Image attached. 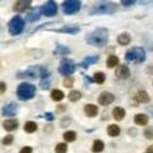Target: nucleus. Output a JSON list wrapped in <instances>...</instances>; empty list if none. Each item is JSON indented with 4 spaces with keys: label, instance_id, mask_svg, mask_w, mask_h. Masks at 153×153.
Returning <instances> with one entry per match:
<instances>
[{
    "label": "nucleus",
    "instance_id": "e433bc0d",
    "mask_svg": "<svg viewBox=\"0 0 153 153\" xmlns=\"http://www.w3.org/2000/svg\"><path fill=\"white\" fill-rule=\"evenodd\" d=\"M19 153H32V148L31 147H25V148H22Z\"/></svg>",
    "mask_w": 153,
    "mask_h": 153
},
{
    "label": "nucleus",
    "instance_id": "1a4fd4ad",
    "mask_svg": "<svg viewBox=\"0 0 153 153\" xmlns=\"http://www.w3.org/2000/svg\"><path fill=\"white\" fill-rule=\"evenodd\" d=\"M57 12V5H56V3L54 1V0H49L46 4H45V7H44V13H45V16L47 17H52V16H55Z\"/></svg>",
    "mask_w": 153,
    "mask_h": 153
},
{
    "label": "nucleus",
    "instance_id": "6ab92c4d",
    "mask_svg": "<svg viewBox=\"0 0 153 153\" xmlns=\"http://www.w3.org/2000/svg\"><path fill=\"white\" fill-rule=\"evenodd\" d=\"M134 123L138 124V125H147L148 123V117L144 114H138L134 116Z\"/></svg>",
    "mask_w": 153,
    "mask_h": 153
},
{
    "label": "nucleus",
    "instance_id": "f8f14e48",
    "mask_svg": "<svg viewBox=\"0 0 153 153\" xmlns=\"http://www.w3.org/2000/svg\"><path fill=\"white\" fill-rule=\"evenodd\" d=\"M115 75L119 76L120 79H128L129 76H130V70H129L128 66L120 65V66L117 68V70L115 71Z\"/></svg>",
    "mask_w": 153,
    "mask_h": 153
},
{
    "label": "nucleus",
    "instance_id": "b1692460",
    "mask_svg": "<svg viewBox=\"0 0 153 153\" xmlns=\"http://www.w3.org/2000/svg\"><path fill=\"white\" fill-rule=\"evenodd\" d=\"M51 98L54 100V101H61V100L64 98V93L59 89H54L51 92Z\"/></svg>",
    "mask_w": 153,
    "mask_h": 153
},
{
    "label": "nucleus",
    "instance_id": "39448f33",
    "mask_svg": "<svg viewBox=\"0 0 153 153\" xmlns=\"http://www.w3.org/2000/svg\"><path fill=\"white\" fill-rule=\"evenodd\" d=\"M125 59L128 61H134V63H142L146 60V52L142 47H133L126 52Z\"/></svg>",
    "mask_w": 153,
    "mask_h": 153
},
{
    "label": "nucleus",
    "instance_id": "9b49d317",
    "mask_svg": "<svg viewBox=\"0 0 153 153\" xmlns=\"http://www.w3.org/2000/svg\"><path fill=\"white\" fill-rule=\"evenodd\" d=\"M32 0H16V4H14V10L21 13V12H25L26 9L31 5Z\"/></svg>",
    "mask_w": 153,
    "mask_h": 153
},
{
    "label": "nucleus",
    "instance_id": "0eeeda50",
    "mask_svg": "<svg viewBox=\"0 0 153 153\" xmlns=\"http://www.w3.org/2000/svg\"><path fill=\"white\" fill-rule=\"evenodd\" d=\"M80 9L79 0H66L63 3V12L65 14H74Z\"/></svg>",
    "mask_w": 153,
    "mask_h": 153
},
{
    "label": "nucleus",
    "instance_id": "6e6552de",
    "mask_svg": "<svg viewBox=\"0 0 153 153\" xmlns=\"http://www.w3.org/2000/svg\"><path fill=\"white\" fill-rule=\"evenodd\" d=\"M74 70H75V64H74L71 60L65 59V60H63V61L60 63V66H59L60 74H63V75H65V76H69L70 74L74 73Z\"/></svg>",
    "mask_w": 153,
    "mask_h": 153
},
{
    "label": "nucleus",
    "instance_id": "37998d69",
    "mask_svg": "<svg viewBox=\"0 0 153 153\" xmlns=\"http://www.w3.org/2000/svg\"><path fill=\"white\" fill-rule=\"evenodd\" d=\"M147 153H148V152H147Z\"/></svg>",
    "mask_w": 153,
    "mask_h": 153
},
{
    "label": "nucleus",
    "instance_id": "2f4dec72",
    "mask_svg": "<svg viewBox=\"0 0 153 153\" xmlns=\"http://www.w3.org/2000/svg\"><path fill=\"white\" fill-rule=\"evenodd\" d=\"M143 134H144V137L147 138V139H152L153 138V128H146L144 131H143Z\"/></svg>",
    "mask_w": 153,
    "mask_h": 153
},
{
    "label": "nucleus",
    "instance_id": "dca6fc26",
    "mask_svg": "<svg viewBox=\"0 0 153 153\" xmlns=\"http://www.w3.org/2000/svg\"><path fill=\"white\" fill-rule=\"evenodd\" d=\"M3 126L5 130L8 131H13V130H16L17 126H18V121L17 120H14V119H9V120H5L3 124Z\"/></svg>",
    "mask_w": 153,
    "mask_h": 153
},
{
    "label": "nucleus",
    "instance_id": "9d476101",
    "mask_svg": "<svg viewBox=\"0 0 153 153\" xmlns=\"http://www.w3.org/2000/svg\"><path fill=\"white\" fill-rule=\"evenodd\" d=\"M114 100H115V97H114L112 93L102 92L101 94H100V97H98V102H100V105H102V106H107V105L114 102Z\"/></svg>",
    "mask_w": 153,
    "mask_h": 153
},
{
    "label": "nucleus",
    "instance_id": "c9c22d12",
    "mask_svg": "<svg viewBox=\"0 0 153 153\" xmlns=\"http://www.w3.org/2000/svg\"><path fill=\"white\" fill-rule=\"evenodd\" d=\"M137 0H121V4L125 7H129V5H133L134 3H135Z\"/></svg>",
    "mask_w": 153,
    "mask_h": 153
},
{
    "label": "nucleus",
    "instance_id": "2eb2a0df",
    "mask_svg": "<svg viewBox=\"0 0 153 153\" xmlns=\"http://www.w3.org/2000/svg\"><path fill=\"white\" fill-rule=\"evenodd\" d=\"M84 114L87 115L88 117H94L96 115L98 114V108L97 106H94V105H85L84 106Z\"/></svg>",
    "mask_w": 153,
    "mask_h": 153
},
{
    "label": "nucleus",
    "instance_id": "79ce46f5",
    "mask_svg": "<svg viewBox=\"0 0 153 153\" xmlns=\"http://www.w3.org/2000/svg\"><path fill=\"white\" fill-rule=\"evenodd\" d=\"M64 107L65 106H59V111H64Z\"/></svg>",
    "mask_w": 153,
    "mask_h": 153
},
{
    "label": "nucleus",
    "instance_id": "393cba45",
    "mask_svg": "<svg viewBox=\"0 0 153 153\" xmlns=\"http://www.w3.org/2000/svg\"><path fill=\"white\" fill-rule=\"evenodd\" d=\"M25 130H26V133H35V131L37 130V124H36V123H33V121H28V123H26Z\"/></svg>",
    "mask_w": 153,
    "mask_h": 153
},
{
    "label": "nucleus",
    "instance_id": "f03ea898",
    "mask_svg": "<svg viewBox=\"0 0 153 153\" xmlns=\"http://www.w3.org/2000/svg\"><path fill=\"white\" fill-rule=\"evenodd\" d=\"M117 10V5L108 0H101V1L94 3L89 10V14L96 16V14H114Z\"/></svg>",
    "mask_w": 153,
    "mask_h": 153
},
{
    "label": "nucleus",
    "instance_id": "412c9836",
    "mask_svg": "<svg viewBox=\"0 0 153 153\" xmlns=\"http://www.w3.org/2000/svg\"><path fill=\"white\" fill-rule=\"evenodd\" d=\"M130 40H131V38H130V36H129L128 33H121V35L117 37V42L121 46H126L129 42H130Z\"/></svg>",
    "mask_w": 153,
    "mask_h": 153
},
{
    "label": "nucleus",
    "instance_id": "423d86ee",
    "mask_svg": "<svg viewBox=\"0 0 153 153\" xmlns=\"http://www.w3.org/2000/svg\"><path fill=\"white\" fill-rule=\"evenodd\" d=\"M23 28H25V21L21 18V17H14L10 22H9V32L10 35L13 36H17L19 35Z\"/></svg>",
    "mask_w": 153,
    "mask_h": 153
},
{
    "label": "nucleus",
    "instance_id": "ddd939ff",
    "mask_svg": "<svg viewBox=\"0 0 153 153\" xmlns=\"http://www.w3.org/2000/svg\"><path fill=\"white\" fill-rule=\"evenodd\" d=\"M17 110H18V106H17V103H14V102H10V103H8L4 106L3 108V114L5 115V116H14L17 112Z\"/></svg>",
    "mask_w": 153,
    "mask_h": 153
},
{
    "label": "nucleus",
    "instance_id": "72a5a7b5",
    "mask_svg": "<svg viewBox=\"0 0 153 153\" xmlns=\"http://www.w3.org/2000/svg\"><path fill=\"white\" fill-rule=\"evenodd\" d=\"M3 143H4L5 146L12 144V143H13V137H12V135H7V137L3 139Z\"/></svg>",
    "mask_w": 153,
    "mask_h": 153
},
{
    "label": "nucleus",
    "instance_id": "f3484780",
    "mask_svg": "<svg viewBox=\"0 0 153 153\" xmlns=\"http://www.w3.org/2000/svg\"><path fill=\"white\" fill-rule=\"evenodd\" d=\"M112 116H114L115 120H117V121L123 120V119L125 117V110L123 107H115L112 110Z\"/></svg>",
    "mask_w": 153,
    "mask_h": 153
},
{
    "label": "nucleus",
    "instance_id": "4c0bfd02",
    "mask_svg": "<svg viewBox=\"0 0 153 153\" xmlns=\"http://www.w3.org/2000/svg\"><path fill=\"white\" fill-rule=\"evenodd\" d=\"M5 89H7V85L5 83H3V82H0V94L5 92Z\"/></svg>",
    "mask_w": 153,
    "mask_h": 153
},
{
    "label": "nucleus",
    "instance_id": "cd10ccee",
    "mask_svg": "<svg viewBox=\"0 0 153 153\" xmlns=\"http://www.w3.org/2000/svg\"><path fill=\"white\" fill-rule=\"evenodd\" d=\"M93 80L98 84H102L105 82V74L102 71H97V73H94V75H93Z\"/></svg>",
    "mask_w": 153,
    "mask_h": 153
},
{
    "label": "nucleus",
    "instance_id": "bb28decb",
    "mask_svg": "<svg viewBox=\"0 0 153 153\" xmlns=\"http://www.w3.org/2000/svg\"><path fill=\"white\" fill-rule=\"evenodd\" d=\"M68 97H69V100L71 102H75V101H78V100H80V97H82V93H80L79 91H71Z\"/></svg>",
    "mask_w": 153,
    "mask_h": 153
},
{
    "label": "nucleus",
    "instance_id": "7c9ffc66",
    "mask_svg": "<svg viewBox=\"0 0 153 153\" xmlns=\"http://www.w3.org/2000/svg\"><path fill=\"white\" fill-rule=\"evenodd\" d=\"M66 151H68V147H66L65 143H59V144L55 147L56 153H66Z\"/></svg>",
    "mask_w": 153,
    "mask_h": 153
},
{
    "label": "nucleus",
    "instance_id": "a878e982",
    "mask_svg": "<svg viewBox=\"0 0 153 153\" xmlns=\"http://www.w3.org/2000/svg\"><path fill=\"white\" fill-rule=\"evenodd\" d=\"M138 101L142 102V103H147L149 101V96L146 91H140V92H138Z\"/></svg>",
    "mask_w": 153,
    "mask_h": 153
},
{
    "label": "nucleus",
    "instance_id": "aec40b11",
    "mask_svg": "<svg viewBox=\"0 0 153 153\" xmlns=\"http://www.w3.org/2000/svg\"><path fill=\"white\" fill-rule=\"evenodd\" d=\"M120 128H119L117 125H115V124H111L108 128H107V133L110 137H117L119 134H120Z\"/></svg>",
    "mask_w": 153,
    "mask_h": 153
},
{
    "label": "nucleus",
    "instance_id": "f257e3e1",
    "mask_svg": "<svg viewBox=\"0 0 153 153\" xmlns=\"http://www.w3.org/2000/svg\"><path fill=\"white\" fill-rule=\"evenodd\" d=\"M108 41V32L106 28H97L87 36V42L92 46L102 47Z\"/></svg>",
    "mask_w": 153,
    "mask_h": 153
},
{
    "label": "nucleus",
    "instance_id": "c756f323",
    "mask_svg": "<svg viewBox=\"0 0 153 153\" xmlns=\"http://www.w3.org/2000/svg\"><path fill=\"white\" fill-rule=\"evenodd\" d=\"M56 32H66V33H76L79 32L78 27H66V28H60V30H55Z\"/></svg>",
    "mask_w": 153,
    "mask_h": 153
},
{
    "label": "nucleus",
    "instance_id": "4468645a",
    "mask_svg": "<svg viewBox=\"0 0 153 153\" xmlns=\"http://www.w3.org/2000/svg\"><path fill=\"white\" fill-rule=\"evenodd\" d=\"M40 17H41V8H33L32 10L28 13L27 19L30 22H35V21H38Z\"/></svg>",
    "mask_w": 153,
    "mask_h": 153
},
{
    "label": "nucleus",
    "instance_id": "a19ab883",
    "mask_svg": "<svg viewBox=\"0 0 153 153\" xmlns=\"http://www.w3.org/2000/svg\"><path fill=\"white\" fill-rule=\"evenodd\" d=\"M46 117L49 119V120H52V119H54V117H52V115H51V114H46Z\"/></svg>",
    "mask_w": 153,
    "mask_h": 153
},
{
    "label": "nucleus",
    "instance_id": "ea45409f",
    "mask_svg": "<svg viewBox=\"0 0 153 153\" xmlns=\"http://www.w3.org/2000/svg\"><path fill=\"white\" fill-rule=\"evenodd\" d=\"M65 124H66V125H68V124H69V120H65V119H64V120L61 121V125H63V126L65 125Z\"/></svg>",
    "mask_w": 153,
    "mask_h": 153
},
{
    "label": "nucleus",
    "instance_id": "4be33fe9",
    "mask_svg": "<svg viewBox=\"0 0 153 153\" xmlns=\"http://www.w3.org/2000/svg\"><path fill=\"white\" fill-rule=\"evenodd\" d=\"M106 64H107V68H115V66H116V65L119 64V59H117V56H115V55L108 56V57H107Z\"/></svg>",
    "mask_w": 153,
    "mask_h": 153
},
{
    "label": "nucleus",
    "instance_id": "473e14b6",
    "mask_svg": "<svg viewBox=\"0 0 153 153\" xmlns=\"http://www.w3.org/2000/svg\"><path fill=\"white\" fill-rule=\"evenodd\" d=\"M68 52H69V49H66V47H61V46H59L55 50V54H68Z\"/></svg>",
    "mask_w": 153,
    "mask_h": 153
},
{
    "label": "nucleus",
    "instance_id": "f704fd0d",
    "mask_svg": "<svg viewBox=\"0 0 153 153\" xmlns=\"http://www.w3.org/2000/svg\"><path fill=\"white\" fill-rule=\"evenodd\" d=\"M71 84H73V78L71 76H66V79L64 80V85L65 87H71Z\"/></svg>",
    "mask_w": 153,
    "mask_h": 153
},
{
    "label": "nucleus",
    "instance_id": "7ed1b4c3",
    "mask_svg": "<svg viewBox=\"0 0 153 153\" xmlns=\"http://www.w3.org/2000/svg\"><path fill=\"white\" fill-rule=\"evenodd\" d=\"M47 71L45 68L42 66H32V68L27 69L26 71H22V73L18 74V78H27V79H36L38 76H42V78H47Z\"/></svg>",
    "mask_w": 153,
    "mask_h": 153
},
{
    "label": "nucleus",
    "instance_id": "c85d7f7f",
    "mask_svg": "<svg viewBox=\"0 0 153 153\" xmlns=\"http://www.w3.org/2000/svg\"><path fill=\"white\" fill-rule=\"evenodd\" d=\"M75 138H76L75 131H65L64 133V139L66 142H74Z\"/></svg>",
    "mask_w": 153,
    "mask_h": 153
},
{
    "label": "nucleus",
    "instance_id": "58836bf2",
    "mask_svg": "<svg viewBox=\"0 0 153 153\" xmlns=\"http://www.w3.org/2000/svg\"><path fill=\"white\" fill-rule=\"evenodd\" d=\"M147 152H148V153H153V144L148 147V151H147Z\"/></svg>",
    "mask_w": 153,
    "mask_h": 153
},
{
    "label": "nucleus",
    "instance_id": "5701e85b",
    "mask_svg": "<svg viewBox=\"0 0 153 153\" xmlns=\"http://www.w3.org/2000/svg\"><path fill=\"white\" fill-rule=\"evenodd\" d=\"M103 148H105L103 142H101V140H94L93 146H92V151H93L94 153H100V152H102V151H103Z\"/></svg>",
    "mask_w": 153,
    "mask_h": 153
},
{
    "label": "nucleus",
    "instance_id": "20e7f679",
    "mask_svg": "<svg viewBox=\"0 0 153 153\" xmlns=\"http://www.w3.org/2000/svg\"><path fill=\"white\" fill-rule=\"evenodd\" d=\"M36 93V87L30 83H22L17 89V96L19 100L26 101V100H31Z\"/></svg>",
    "mask_w": 153,
    "mask_h": 153
},
{
    "label": "nucleus",
    "instance_id": "a211bd4d",
    "mask_svg": "<svg viewBox=\"0 0 153 153\" xmlns=\"http://www.w3.org/2000/svg\"><path fill=\"white\" fill-rule=\"evenodd\" d=\"M98 61V56H88L87 59H84L82 63H80L79 66H82V68H88L91 64H94Z\"/></svg>",
    "mask_w": 153,
    "mask_h": 153
}]
</instances>
